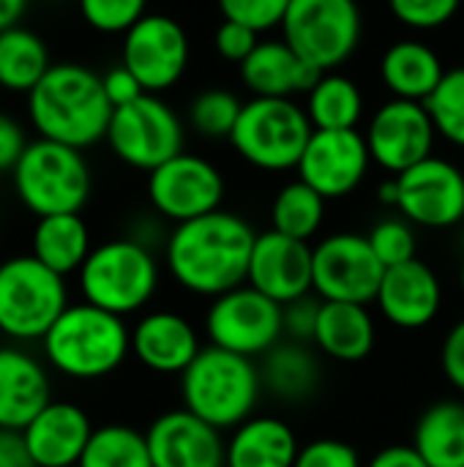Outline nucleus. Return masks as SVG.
Wrapping results in <instances>:
<instances>
[{
	"mask_svg": "<svg viewBox=\"0 0 464 467\" xmlns=\"http://www.w3.org/2000/svg\"><path fill=\"white\" fill-rule=\"evenodd\" d=\"M375 304L391 326L402 331H421L435 323L443 309L440 276L418 257L386 268Z\"/></svg>",
	"mask_w": 464,
	"mask_h": 467,
	"instance_id": "obj_20",
	"label": "nucleus"
},
{
	"mask_svg": "<svg viewBox=\"0 0 464 467\" xmlns=\"http://www.w3.org/2000/svg\"><path fill=\"white\" fill-rule=\"evenodd\" d=\"M462 0H388V8L397 22L413 30H438L449 25Z\"/></svg>",
	"mask_w": 464,
	"mask_h": 467,
	"instance_id": "obj_39",
	"label": "nucleus"
},
{
	"mask_svg": "<svg viewBox=\"0 0 464 467\" xmlns=\"http://www.w3.org/2000/svg\"><path fill=\"white\" fill-rule=\"evenodd\" d=\"M293 467H364L356 446L336 438H317L301 446Z\"/></svg>",
	"mask_w": 464,
	"mask_h": 467,
	"instance_id": "obj_41",
	"label": "nucleus"
},
{
	"mask_svg": "<svg viewBox=\"0 0 464 467\" xmlns=\"http://www.w3.org/2000/svg\"><path fill=\"white\" fill-rule=\"evenodd\" d=\"M44 364L68 380H101L131 356V328L126 317L104 312L88 301L68 304L46 337L38 342Z\"/></svg>",
	"mask_w": 464,
	"mask_h": 467,
	"instance_id": "obj_3",
	"label": "nucleus"
},
{
	"mask_svg": "<svg viewBox=\"0 0 464 467\" xmlns=\"http://www.w3.org/2000/svg\"><path fill=\"white\" fill-rule=\"evenodd\" d=\"M159 282L161 265L156 252L129 235L93 246L77 274L82 301L118 317L142 312L153 301Z\"/></svg>",
	"mask_w": 464,
	"mask_h": 467,
	"instance_id": "obj_5",
	"label": "nucleus"
},
{
	"mask_svg": "<svg viewBox=\"0 0 464 467\" xmlns=\"http://www.w3.org/2000/svg\"><path fill=\"white\" fill-rule=\"evenodd\" d=\"M153 467H224L227 441L191 410H167L145 432Z\"/></svg>",
	"mask_w": 464,
	"mask_h": 467,
	"instance_id": "obj_19",
	"label": "nucleus"
},
{
	"mask_svg": "<svg viewBox=\"0 0 464 467\" xmlns=\"http://www.w3.org/2000/svg\"><path fill=\"white\" fill-rule=\"evenodd\" d=\"M77 467H153L145 432L129 424H104L93 438Z\"/></svg>",
	"mask_w": 464,
	"mask_h": 467,
	"instance_id": "obj_34",
	"label": "nucleus"
},
{
	"mask_svg": "<svg viewBox=\"0 0 464 467\" xmlns=\"http://www.w3.org/2000/svg\"><path fill=\"white\" fill-rule=\"evenodd\" d=\"M366 238H369V244H372L377 260H380L386 268H394V265H402V263L416 260L418 238H416L413 224H410L405 216L380 219V222L369 230Z\"/></svg>",
	"mask_w": 464,
	"mask_h": 467,
	"instance_id": "obj_37",
	"label": "nucleus"
},
{
	"mask_svg": "<svg viewBox=\"0 0 464 467\" xmlns=\"http://www.w3.org/2000/svg\"><path fill=\"white\" fill-rule=\"evenodd\" d=\"M205 337L213 348L263 358L284 339V306L241 285L211 301L205 312Z\"/></svg>",
	"mask_w": 464,
	"mask_h": 467,
	"instance_id": "obj_11",
	"label": "nucleus"
},
{
	"mask_svg": "<svg viewBox=\"0 0 464 467\" xmlns=\"http://www.w3.org/2000/svg\"><path fill=\"white\" fill-rule=\"evenodd\" d=\"M71 467H77V465H71Z\"/></svg>",
	"mask_w": 464,
	"mask_h": 467,
	"instance_id": "obj_53",
	"label": "nucleus"
},
{
	"mask_svg": "<svg viewBox=\"0 0 464 467\" xmlns=\"http://www.w3.org/2000/svg\"><path fill=\"white\" fill-rule=\"evenodd\" d=\"M446 77L440 55L416 38L391 44L380 57V79L394 99L427 101Z\"/></svg>",
	"mask_w": 464,
	"mask_h": 467,
	"instance_id": "obj_27",
	"label": "nucleus"
},
{
	"mask_svg": "<svg viewBox=\"0 0 464 467\" xmlns=\"http://www.w3.org/2000/svg\"><path fill=\"white\" fill-rule=\"evenodd\" d=\"M254 241L257 233L243 216L219 208L167 233L164 265L178 287L213 301L246 285Z\"/></svg>",
	"mask_w": 464,
	"mask_h": 467,
	"instance_id": "obj_1",
	"label": "nucleus"
},
{
	"mask_svg": "<svg viewBox=\"0 0 464 467\" xmlns=\"http://www.w3.org/2000/svg\"><path fill=\"white\" fill-rule=\"evenodd\" d=\"M361 8L356 0H293L282 38L314 68L336 71L361 41Z\"/></svg>",
	"mask_w": 464,
	"mask_h": 467,
	"instance_id": "obj_9",
	"label": "nucleus"
},
{
	"mask_svg": "<svg viewBox=\"0 0 464 467\" xmlns=\"http://www.w3.org/2000/svg\"><path fill=\"white\" fill-rule=\"evenodd\" d=\"M90 416L66 400H52L25 430V446L38 467H71L79 465L90 438H93Z\"/></svg>",
	"mask_w": 464,
	"mask_h": 467,
	"instance_id": "obj_23",
	"label": "nucleus"
},
{
	"mask_svg": "<svg viewBox=\"0 0 464 467\" xmlns=\"http://www.w3.org/2000/svg\"><path fill=\"white\" fill-rule=\"evenodd\" d=\"M413 449L429 467H464V402L429 405L416 421Z\"/></svg>",
	"mask_w": 464,
	"mask_h": 467,
	"instance_id": "obj_30",
	"label": "nucleus"
},
{
	"mask_svg": "<svg viewBox=\"0 0 464 467\" xmlns=\"http://www.w3.org/2000/svg\"><path fill=\"white\" fill-rule=\"evenodd\" d=\"M304 109L314 129L323 131L358 129L364 118V93L356 85V79L339 71H325L306 93Z\"/></svg>",
	"mask_w": 464,
	"mask_h": 467,
	"instance_id": "obj_31",
	"label": "nucleus"
},
{
	"mask_svg": "<svg viewBox=\"0 0 464 467\" xmlns=\"http://www.w3.org/2000/svg\"><path fill=\"white\" fill-rule=\"evenodd\" d=\"M440 367H443L446 380L464 394V317L459 323H454V328L443 339Z\"/></svg>",
	"mask_w": 464,
	"mask_h": 467,
	"instance_id": "obj_44",
	"label": "nucleus"
},
{
	"mask_svg": "<svg viewBox=\"0 0 464 467\" xmlns=\"http://www.w3.org/2000/svg\"><path fill=\"white\" fill-rule=\"evenodd\" d=\"M263 391L265 389L254 358L213 345L202 348L191 367L180 375L183 408L219 432H232L249 421Z\"/></svg>",
	"mask_w": 464,
	"mask_h": 467,
	"instance_id": "obj_4",
	"label": "nucleus"
},
{
	"mask_svg": "<svg viewBox=\"0 0 464 467\" xmlns=\"http://www.w3.org/2000/svg\"><path fill=\"white\" fill-rule=\"evenodd\" d=\"M377 194H380V202H383V205H391V208H397V202H399V186H397V178H388V181H383Z\"/></svg>",
	"mask_w": 464,
	"mask_h": 467,
	"instance_id": "obj_50",
	"label": "nucleus"
},
{
	"mask_svg": "<svg viewBox=\"0 0 464 467\" xmlns=\"http://www.w3.org/2000/svg\"><path fill=\"white\" fill-rule=\"evenodd\" d=\"M93 252L90 230L79 213L38 216L30 233V254L60 276L79 274Z\"/></svg>",
	"mask_w": 464,
	"mask_h": 467,
	"instance_id": "obj_28",
	"label": "nucleus"
},
{
	"mask_svg": "<svg viewBox=\"0 0 464 467\" xmlns=\"http://www.w3.org/2000/svg\"><path fill=\"white\" fill-rule=\"evenodd\" d=\"M82 19L107 36L129 33L145 14L148 0H77Z\"/></svg>",
	"mask_w": 464,
	"mask_h": 467,
	"instance_id": "obj_38",
	"label": "nucleus"
},
{
	"mask_svg": "<svg viewBox=\"0 0 464 467\" xmlns=\"http://www.w3.org/2000/svg\"><path fill=\"white\" fill-rule=\"evenodd\" d=\"M27 0H0V30H8L19 25V16L25 14Z\"/></svg>",
	"mask_w": 464,
	"mask_h": 467,
	"instance_id": "obj_49",
	"label": "nucleus"
},
{
	"mask_svg": "<svg viewBox=\"0 0 464 467\" xmlns=\"http://www.w3.org/2000/svg\"><path fill=\"white\" fill-rule=\"evenodd\" d=\"M0 467H38L25 446L22 432L0 430Z\"/></svg>",
	"mask_w": 464,
	"mask_h": 467,
	"instance_id": "obj_47",
	"label": "nucleus"
},
{
	"mask_svg": "<svg viewBox=\"0 0 464 467\" xmlns=\"http://www.w3.org/2000/svg\"><path fill=\"white\" fill-rule=\"evenodd\" d=\"M101 82H104V93H107L112 109H115V107H126V104L137 101V99L145 93V88L139 85V79H137L123 63L115 66V68H109V71L101 77Z\"/></svg>",
	"mask_w": 464,
	"mask_h": 467,
	"instance_id": "obj_45",
	"label": "nucleus"
},
{
	"mask_svg": "<svg viewBox=\"0 0 464 467\" xmlns=\"http://www.w3.org/2000/svg\"><path fill=\"white\" fill-rule=\"evenodd\" d=\"M312 120L295 99L254 96L243 104L230 134L235 153L263 172L295 170L312 140Z\"/></svg>",
	"mask_w": 464,
	"mask_h": 467,
	"instance_id": "obj_8",
	"label": "nucleus"
},
{
	"mask_svg": "<svg viewBox=\"0 0 464 467\" xmlns=\"http://www.w3.org/2000/svg\"><path fill=\"white\" fill-rule=\"evenodd\" d=\"M66 309V276L33 254H14L0 263V337L11 345L41 342Z\"/></svg>",
	"mask_w": 464,
	"mask_h": 467,
	"instance_id": "obj_6",
	"label": "nucleus"
},
{
	"mask_svg": "<svg viewBox=\"0 0 464 467\" xmlns=\"http://www.w3.org/2000/svg\"><path fill=\"white\" fill-rule=\"evenodd\" d=\"M120 57L145 93H164L186 74L189 36L178 19L167 14H145L129 33H123Z\"/></svg>",
	"mask_w": 464,
	"mask_h": 467,
	"instance_id": "obj_14",
	"label": "nucleus"
},
{
	"mask_svg": "<svg viewBox=\"0 0 464 467\" xmlns=\"http://www.w3.org/2000/svg\"><path fill=\"white\" fill-rule=\"evenodd\" d=\"M263 389L282 402H306L320 386V364L309 345L282 339L263 356L260 364Z\"/></svg>",
	"mask_w": 464,
	"mask_h": 467,
	"instance_id": "obj_29",
	"label": "nucleus"
},
{
	"mask_svg": "<svg viewBox=\"0 0 464 467\" xmlns=\"http://www.w3.org/2000/svg\"><path fill=\"white\" fill-rule=\"evenodd\" d=\"M197 328L178 312H145L131 328V356L156 375H183L200 356Z\"/></svg>",
	"mask_w": 464,
	"mask_h": 467,
	"instance_id": "obj_21",
	"label": "nucleus"
},
{
	"mask_svg": "<svg viewBox=\"0 0 464 467\" xmlns=\"http://www.w3.org/2000/svg\"><path fill=\"white\" fill-rule=\"evenodd\" d=\"M241 109H243V104L238 101L235 93H230L224 88H211L191 99L189 120H191V129H197L202 137H213V140L227 137L230 140V134L241 118Z\"/></svg>",
	"mask_w": 464,
	"mask_h": 467,
	"instance_id": "obj_36",
	"label": "nucleus"
},
{
	"mask_svg": "<svg viewBox=\"0 0 464 467\" xmlns=\"http://www.w3.org/2000/svg\"><path fill=\"white\" fill-rule=\"evenodd\" d=\"M49 49L33 30L14 25L0 30V88L11 93H30L49 71Z\"/></svg>",
	"mask_w": 464,
	"mask_h": 467,
	"instance_id": "obj_32",
	"label": "nucleus"
},
{
	"mask_svg": "<svg viewBox=\"0 0 464 467\" xmlns=\"http://www.w3.org/2000/svg\"><path fill=\"white\" fill-rule=\"evenodd\" d=\"M424 104L438 134L446 142L464 148V66L449 68L435 93Z\"/></svg>",
	"mask_w": 464,
	"mask_h": 467,
	"instance_id": "obj_35",
	"label": "nucleus"
},
{
	"mask_svg": "<svg viewBox=\"0 0 464 467\" xmlns=\"http://www.w3.org/2000/svg\"><path fill=\"white\" fill-rule=\"evenodd\" d=\"M301 443L293 427L276 416H252L227 438L224 467H293Z\"/></svg>",
	"mask_w": 464,
	"mask_h": 467,
	"instance_id": "obj_25",
	"label": "nucleus"
},
{
	"mask_svg": "<svg viewBox=\"0 0 464 467\" xmlns=\"http://www.w3.org/2000/svg\"><path fill=\"white\" fill-rule=\"evenodd\" d=\"M14 192L33 216L79 213L90 200L93 178L82 150L52 142H27L22 159L11 170Z\"/></svg>",
	"mask_w": 464,
	"mask_h": 467,
	"instance_id": "obj_7",
	"label": "nucleus"
},
{
	"mask_svg": "<svg viewBox=\"0 0 464 467\" xmlns=\"http://www.w3.org/2000/svg\"><path fill=\"white\" fill-rule=\"evenodd\" d=\"M369 164L372 153L366 137L358 129H314L295 170L298 178L320 192L325 200H342L364 183Z\"/></svg>",
	"mask_w": 464,
	"mask_h": 467,
	"instance_id": "obj_17",
	"label": "nucleus"
},
{
	"mask_svg": "<svg viewBox=\"0 0 464 467\" xmlns=\"http://www.w3.org/2000/svg\"><path fill=\"white\" fill-rule=\"evenodd\" d=\"M377 342V326L366 304L323 301L314 345L334 361L358 364L369 358Z\"/></svg>",
	"mask_w": 464,
	"mask_h": 467,
	"instance_id": "obj_26",
	"label": "nucleus"
},
{
	"mask_svg": "<svg viewBox=\"0 0 464 467\" xmlns=\"http://www.w3.org/2000/svg\"><path fill=\"white\" fill-rule=\"evenodd\" d=\"M459 287H462V296H464V260H462V265H459Z\"/></svg>",
	"mask_w": 464,
	"mask_h": 467,
	"instance_id": "obj_51",
	"label": "nucleus"
},
{
	"mask_svg": "<svg viewBox=\"0 0 464 467\" xmlns=\"http://www.w3.org/2000/svg\"><path fill=\"white\" fill-rule=\"evenodd\" d=\"M27 137L19 120H14L11 115L0 112V175L11 172L16 167V161L22 159L25 148H27Z\"/></svg>",
	"mask_w": 464,
	"mask_h": 467,
	"instance_id": "obj_46",
	"label": "nucleus"
},
{
	"mask_svg": "<svg viewBox=\"0 0 464 467\" xmlns=\"http://www.w3.org/2000/svg\"><path fill=\"white\" fill-rule=\"evenodd\" d=\"M27 118L41 140L85 150L107 137L112 104L96 71L82 63H52L27 93Z\"/></svg>",
	"mask_w": 464,
	"mask_h": 467,
	"instance_id": "obj_2",
	"label": "nucleus"
},
{
	"mask_svg": "<svg viewBox=\"0 0 464 467\" xmlns=\"http://www.w3.org/2000/svg\"><path fill=\"white\" fill-rule=\"evenodd\" d=\"M325 222V197L314 192L309 183L290 181L284 183L271 205V230L298 238V241H312Z\"/></svg>",
	"mask_w": 464,
	"mask_h": 467,
	"instance_id": "obj_33",
	"label": "nucleus"
},
{
	"mask_svg": "<svg viewBox=\"0 0 464 467\" xmlns=\"http://www.w3.org/2000/svg\"><path fill=\"white\" fill-rule=\"evenodd\" d=\"M52 402V378L44 358L22 345L0 348V430L22 432Z\"/></svg>",
	"mask_w": 464,
	"mask_h": 467,
	"instance_id": "obj_22",
	"label": "nucleus"
},
{
	"mask_svg": "<svg viewBox=\"0 0 464 467\" xmlns=\"http://www.w3.org/2000/svg\"><path fill=\"white\" fill-rule=\"evenodd\" d=\"M246 285L282 306L312 296V246L276 230L260 233L249 257Z\"/></svg>",
	"mask_w": 464,
	"mask_h": 467,
	"instance_id": "obj_18",
	"label": "nucleus"
},
{
	"mask_svg": "<svg viewBox=\"0 0 464 467\" xmlns=\"http://www.w3.org/2000/svg\"><path fill=\"white\" fill-rule=\"evenodd\" d=\"M314 296L320 301L372 304L377 298L386 265L377 260L366 235L334 233L312 246Z\"/></svg>",
	"mask_w": 464,
	"mask_h": 467,
	"instance_id": "obj_12",
	"label": "nucleus"
},
{
	"mask_svg": "<svg viewBox=\"0 0 464 467\" xmlns=\"http://www.w3.org/2000/svg\"><path fill=\"white\" fill-rule=\"evenodd\" d=\"M44 3H55V0H44Z\"/></svg>",
	"mask_w": 464,
	"mask_h": 467,
	"instance_id": "obj_52",
	"label": "nucleus"
},
{
	"mask_svg": "<svg viewBox=\"0 0 464 467\" xmlns=\"http://www.w3.org/2000/svg\"><path fill=\"white\" fill-rule=\"evenodd\" d=\"M224 19L246 25L257 33L282 27L293 0H216Z\"/></svg>",
	"mask_w": 464,
	"mask_h": 467,
	"instance_id": "obj_40",
	"label": "nucleus"
},
{
	"mask_svg": "<svg viewBox=\"0 0 464 467\" xmlns=\"http://www.w3.org/2000/svg\"><path fill=\"white\" fill-rule=\"evenodd\" d=\"M325 71L306 63L284 38L260 41L241 63L243 85L263 99H293L309 93Z\"/></svg>",
	"mask_w": 464,
	"mask_h": 467,
	"instance_id": "obj_24",
	"label": "nucleus"
},
{
	"mask_svg": "<svg viewBox=\"0 0 464 467\" xmlns=\"http://www.w3.org/2000/svg\"><path fill=\"white\" fill-rule=\"evenodd\" d=\"M364 467H429L427 460L410 446H386Z\"/></svg>",
	"mask_w": 464,
	"mask_h": 467,
	"instance_id": "obj_48",
	"label": "nucleus"
},
{
	"mask_svg": "<svg viewBox=\"0 0 464 467\" xmlns=\"http://www.w3.org/2000/svg\"><path fill=\"white\" fill-rule=\"evenodd\" d=\"M104 140L123 164L153 172L183 153L186 131L178 112L159 93H142L137 101L112 109Z\"/></svg>",
	"mask_w": 464,
	"mask_h": 467,
	"instance_id": "obj_10",
	"label": "nucleus"
},
{
	"mask_svg": "<svg viewBox=\"0 0 464 467\" xmlns=\"http://www.w3.org/2000/svg\"><path fill=\"white\" fill-rule=\"evenodd\" d=\"M399 213L413 227L449 230L464 222V172L449 159L429 156L397 175Z\"/></svg>",
	"mask_w": 464,
	"mask_h": 467,
	"instance_id": "obj_15",
	"label": "nucleus"
},
{
	"mask_svg": "<svg viewBox=\"0 0 464 467\" xmlns=\"http://www.w3.org/2000/svg\"><path fill=\"white\" fill-rule=\"evenodd\" d=\"M364 137H366L372 161L397 178L405 170L432 156L438 129L429 118L427 104L391 99L377 107Z\"/></svg>",
	"mask_w": 464,
	"mask_h": 467,
	"instance_id": "obj_16",
	"label": "nucleus"
},
{
	"mask_svg": "<svg viewBox=\"0 0 464 467\" xmlns=\"http://www.w3.org/2000/svg\"><path fill=\"white\" fill-rule=\"evenodd\" d=\"M257 36H260V33L252 30V27H246V25H238V22L224 19V22L216 27V33H213V47H216V52H219L224 60L241 66V63L254 52V47L260 44Z\"/></svg>",
	"mask_w": 464,
	"mask_h": 467,
	"instance_id": "obj_43",
	"label": "nucleus"
},
{
	"mask_svg": "<svg viewBox=\"0 0 464 467\" xmlns=\"http://www.w3.org/2000/svg\"><path fill=\"white\" fill-rule=\"evenodd\" d=\"M320 306H323V301L317 296H304L298 301L284 304V337L290 342L314 345Z\"/></svg>",
	"mask_w": 464,
	"mask_h": 467,
	"instance_id": "obj_42",
	"label": "nucleus"
},
{
	"mask_svg": "<svg viewBox=\"0 0 464 467\" xmlns=\"http://www.w3.org/2000/svg\"><path fill=\"white\" fill-rule=\"evenodd\" d=\"M224 192L227 183L222 170L197 153L183 150L148 172V200L153 211L172 224L219 211Z\"/></svg>",
	"mask_w": 464,
	"mask_h": 467,
	"instance_id": "obj_13",
	"label": "nucleus"
}]
</instances>
